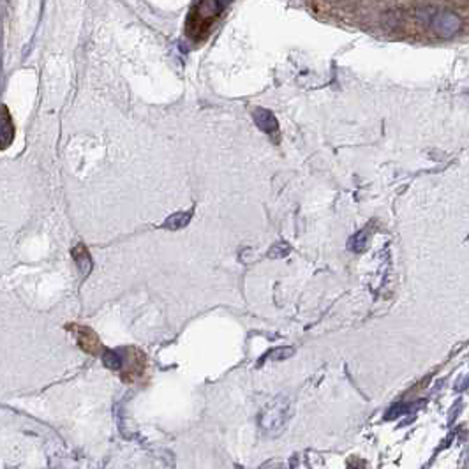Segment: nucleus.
Listing matches in <instances>:
<instances>
[{"label": "nucleus", "instance_id": "f257e3e1", "mask_svg": "<svg viewBox=\"0 0 469 469\" xmlns=\"http://www.w3.org/2000/svg\"><path fill=\"white\" fill-rule=\"evenodd\" d=\"M289 418V402L288 399L277 397L272 404L267 406V409L261 413L259 424L267 432L277 434L282 431Z\"/></svg>", "mask_w": 469, "mask_h": 469}, {"label": "nucleus", "instance_id": "f03ea898", "mask_svg": "<svg viewBox=\"0 0 469 469\" xmlns=\"http://www.w3.org/2000/svg\"><path fill=\"white\" fill-rule=\"evenodd\" d=\"M71 330L75 334L78 346L85 353L98 355L101 351V341L92 328L82 327V325H71Z\"/></svg>", "mask_w": 469, "mask_h": 469}, {"label": "nucleus", "instance_id": "7ed1b4c3", "mask_svg": "<svg viewBox=\"0 0 469 469\" xmlns=\"http://www.w3.org/2000/svg\"><path fill=\"white\" fill-rule=\"evenodd\" d=\"M432 26H434L436 34L441 36V38H452L461 29V18L450 11L439 13L432 22Z\"/></svg>", "mask_w": 469, "mask_h": 469}, {"label": "nucleus", "instance_id": "20e7f679", "mask_svg": "<svg viewBox=\"0 0 469 469\" xmlns=\"http://www.w3.org/2000/svg\"><path fill=\"white\" fill-rule=\"evenodd\" d=\"M13 139H15V125H13L8 108L2 106V109H0V151L8 148Z\"/></svg>", "mask_w": 469, "mask_h": 469}, {"label": "nucleus", "instance_id": "39448f33", "mask_svg": "<svg viewBox=\"0 0 469 469\" xmlns=\"http://www.w3.org/2000/svg\"><path fill=\"white\" fill-rule=\"evenodd\" d=\"M252 116H254L256 125H258L263 132H267V134H275V132H277L279 129L277 118H275V115L272 112H268V109L265 108H256Z\"/></svg>", "mask_w": 469, "mask_h": 469}, {"label": "nucleus", "instance_id": "423d86ee", "mask_svg": "<svg viewBox=\"0 0 469 469\" xmlns=\"http://www.w3.org/2000/svg\"><path fill=\"white\" fill-rule=\"evenodd\" d=\"M72 254V259H75V263L78 265L79 272H82L83 275H86L89 272L92 270V258H91V252H89V249L85 247L83 244H78L75 249L71 251Z\"/></svg>", "mask_w": 469, "mask_h": 469}, {"label": "nucleus", "instance_id": "0eeeda50", "mask_svg": "<svg viewBox=\"0 0 469 469\" xmlns=\"http://www.w3.org/2000/svg\"><path fill=\"white\" fill-rule=\"evenodd\" d=\"M192 212H177V214L169 215L164 222L161 224V228L168 229V231H178V229L185 228L191 221Z\"/></svg>", "mask_w": 469, "mask_h": 469}, {"label": "nucleus", "instance_id": "6e6552de", "mask_svg": "<svg viewBox=\"0 0 469 469\" xmlns=\"http://www.w3.org/2000/svg\"><path fill=\"white\" fill-rule=\"evenodd\" d=\"M102 364L106 365L112 371H122V365H124V357H122L118 351H113V349H108L102 353Z\"/></svg>", "mask_w": 469, "mask_h": 469}, {"label": "nucleus", "instance_id": "1a4fd4ad", "mask_svg": "<svg viewBox=\"0 0 469 469\" xmlns=\"http://www.w3.org/2000/svg\"><path fill=\"white\" fill-rule=\"evenodd\" d=\"M293 353H295V349L293 348H277L274 349V351H270L268 355H265L263 360H284V358L291 357Z\"/></svg>", "mask_w": 469, "mask_h": 469}, {"label": "nucleus", "instance_id": "9d476101", "mask_svg": "<svg viewBox=\"0 0 469 469\" xmlns=\"http://www.w3.org/2000/svg\"><path fill=\"white\" fill-rule=\"evenodd\" d=\"M355 244H358V247H357V251H362V249L365 247V244H367V229H364V231L360 233V235H358V237H355V240L351 242V247H353Z\"/></svg>", "mask_w": 469, "mask_h": 469}, {"label": "nucleus", "instance_id": "9b49d317", "mask_svg": "<svg viewBox=\"0 0 469 469\" xmlns=\"http://www.w3.org/2000/svg\"><path fill=\"white\" fill-rule=\"evenodd\" d=\"M275 249H277V252H275V251L268 252V256H270V258H281V256H284L286 252L289 251V249L286 247V244H277V245H275Z\"/></svg>", "mask_w": 469, "mask_h": 469}, {"label": "nucleus", "instance_id": "f8f14e48", "mask_svg": "<svg viewBox=\"0 0 469 469\" xmlns=\"http://www.w3.org/2000/svg\"><path fill=\"white\" fill-rule=\"evenodd\" d=\"M228 2H229V0H221V4H222V8H224V6H226V4H228Z\"/></svg>", "mask_w": 469, "mask_h": 469}]
</instances>
